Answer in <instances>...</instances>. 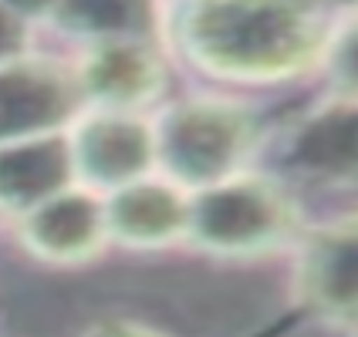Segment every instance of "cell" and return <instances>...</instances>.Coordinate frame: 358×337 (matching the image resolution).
<instances>
[{
    "instance_id": "cell-1",
    "label": "cell",
    "mask_w": 358,
    "mask_h": 337,
    "mask_svg": "<svg viewBox=\"0 0 358 337\" xmlns=\"http://www.w3.org/2000/svg\"><path fill=\"white\" fill-rule=\"evenodd\" d=\"M186 34L217 71L247 78L287 75L318 47V24L291 0H199Z\"/></svg>"
},
{
    "instance_id": "cell-2",
    "label": "cell",
    "mask_w": 358,
    "mask_h": 337,
    "mask_svg": "<svg viewBox=\"0 0 358 337\" xmlns=\"http://www.w3.org/2000/svg\"><path fill=\"white\" fill-rule=\"evenodd\" d=\"M186 230L210 250L250 253L278 243L291 230V209L264 182H237L196 202L186 216Z\"/></svg>"
},
{
    "instance_id": "cell-3",
    "label": "cell",
    "mask_w": 358,
    "mask_h": 337,
    "mask_svg": "<svg viewBox=\"0 0 358 337\" xmlns=\"http://www.w3.org/2000/svg\"><path fill=\"white\" fill-rule=\"evenodd\" d=\"M27 246L48 260H85L105 239V213L88 196H51L24 219Z\"/></svg>"
},
{
    "instance_id": "cell-4",
    "label": "cell",
    "mask_w": 358,
    "mask_h": 337,
    "mask_svg": "<svg viewBox=\"0 0 358 337\" xmlns=\"http://www.w3.org/2000/svg\"><path fill=\"white\" fill-rule=\"evenodd\" d=\"M301 287L311 307L335 320H352L355 314V233L352 226H335L318 233L304 250Z\"/></svg>"
},
{
    "instance_id": "cell-5",
    "label": "cell",
    "mask_w": 358,
    "mask_h": 337,
    "mask_svg": "<svg viewBox=\"0 0 358 337\" xmlns=\"http://www.w3.org/2000/svg\"><path fill=\"white\" fill-rule=\"evenodd\" d=\"M173 128V165L193 172L189 179H220V172L237 159L243 145V121L234 112L199 108L186 112Z\"/></svg>"
},
{
    "instance_id": "cell-6",
    "label": "cell",
    "mask_w": 358,
    "mask_h": 337,
    "mask_svg": "<svg viewBox=\"0 0 358 337\" xmlns=\"http://www.w3.org/2000/svg\"><path fill=\"white\" fill-rule=\"evenodd\" d=\"M189 209L166 186H129L105 209V230L136 246H159L186 233Z\"/></svg>"
},
{
    "instance_id": "cell-7",
    "label": "cell",
    "mask_w": 358,
    "mask_h": 337,
    "mask_svg": "<svg viewBox=\"0 0 358 337\" xmlns=\"http://www.w3.org/2000/svg\"><path fill=\"white\" fill-rule=\"evenodd\" d=\"M88 88L112 105L149 98L159 84V64L152 54L132 44H108L101 47L85 68Z\"/></svg>"
},
{
    "instance_id": "cell-8",
    "label": "cell",
    "mask_w": 358,
    "mask_h": 337,
    "mask_svg": "<svg viewBox=\"0 0 358 337\" xmlns=\"http://www.w3.org/2000/svg\"><path fill=\"white\" fill-rule=\"evenodd\" d=\"M149 149L152 142L139 125H125L119 119H101L99 125H92L88 132H81L78 145L85 165L95 172L92 179H101V182L132 179V172H139L145 159L152 156Z\"/></svg>"
},
{
    "instance_id": "cell-9",
    "label": "cell",
    "mask_w": 358,
    "mask_h": 337,
    "mask_svg": "<svg viewBox=\"0 0 358 337\" xmlns=\"http://www.w3.org/2000/svg\"><path fill=\"white\" fill-rule=\"evenodd\" d=\"M88 337H162L149 327H139V324H125V320H112V324H101L95 327Z\"/></svg>"
}]
</instances>
